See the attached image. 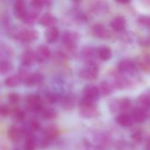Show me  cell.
Masks as SVG:
<instances>
[{
	"label": "cell",
	"instance_id": "obj_39",
	"mask_svg": "<svg viewBox=\"0 0 150 150\" xmlns=\"http://www.w3.org/2000/svg\"><path fill=\"white\" fill-rule=\"evenodd\" d=\"M14 150H19V149H14Z\"/></svg>",
	"mask_w": 150,
	"mask_h": 150
},
{
	"label": "cell",
	"instance_id": "obj_3",
	"mask_svg": "<svg viewBox=\"0 0 150 150\" xmlns=\"http://www.w3.org/2000/svg\"><path fill=\"white\" fill-rule=\"evenodd\" d=\"M131 107V100L128 98L120 99H112L109 103V108L112 113L124 112Z\"/></svg>",
	"mask_w": 150,
	"mask_h": 150
},
{
	"label": "cell",
	"instance_id": "obj_24",
	"mask_svg": "<svg viewBox=\"0 0 150 150\" xmlns=\"http://www.w3.org/2000/svg\"><path fill=\"white\" fill-rule=\"evenodd\" d=\"M21 83H22V80H21V77L19 76V75L10 76L4 80V84L11 88L18 87Z\"/></svg>",
	"mask_w": 150,
	"mask_h": 150
},
{
	"label": "cell",
	"instance_id": "obj_21",
	"mask_svg": "<svg viewBox=\"0 0 150 150\" xmlns=\"http://www.w3.org/2000/svg\"><path fill=\"white\" fill-rule=\"evenodd\" d=\"M137 68L140 67L143 70H149L150 69V54L140 55L137 58V62H135Z\"/></svg>",
	"mask_w": 150,
	"mask_h": 150
},
{
	"label": "cell",
	"instance_id": "obj_31",
	"mask_svg": "<svg viewBox=\"0 0 150 150\" xmlns=\"http://www.w3.org/2000/svg\"><path fill=\"white\" fill-rule=\"evenodd\" d=\"M13 117L18 120V121H22V120H24V119H25V117H26V114H25V112L21 110V109H19V108H16L15 110H13Z\"/></svg>",
	"mask_w": 150,
	"mask_h": 150
},
{
	"label": "cell",
	"instance_id": "obj_29",
	"mask_svg": "<svg viewBox=\"0 0 150 150\" xmlns=\"http://www.w3.org/2000/svg\"><path fill=\"white\" fill-rule=\"evenodd\" d=\"M62 105L63 108L66 110H71L74 106V99L71 97H65L62 99Z\"/></svg>",
	"mask_w": 150,
	"mask_h": 150
},
{
	"label": "cell",
	"instance_id": "obj_25",
	"mask_svg": "<svg viewBox=\"0 0 150 150\" xmlns=\"http://www.w3.org/2000/svg\"><path fill=\"white\" fill-rule=\"evenodd\" d=\"M13 65L11 62L7 61H0V75L5 76L12 72Z\"/></svg>",
	"mask_w": 150,
	"mask_h": 150
},
{
	"label": "cell",
	"instance_id": "obj_30",
	"mask_svg": "<svg viewBox=\"0 0 150 150\" xmlns=\"http://www.w3.org/2000/svg\"><path fill=\"white\" fill-rule=\"evenodd\" d=\"M138 23L142 25L143 27H146L150 29V16H141L138 18Z\"/></svg>",
	"mask_w": 150,
	"mask_h": 150
},
{
	"label": "cell",
	"instance_id": "obj_1",
	"mask_svg": "<svg viewBox=\"0 0 150 150\" xmlns=\"http://www.w3.org/2000/svg\"><path fill=\"white\" fill-rule=\"evenodd\" d=\"M80 114L84 118H93L98 114V110L95 103L82 98L79 103Z\"/></svg>",
	"mask_w": 150,
	"mask_h": 150
},
{
	"label": "cell",
	"instance_id": "obj_7",
	"mask_svg": "<svg viewBox=\"0 0 150 150\" xmlns=\"http://www.w3.org/2000/svg\"><path fill=\"white\" fill-rule=\"evenodd\" d=\"M26 104L30 109L34 111L41 112L43 109V98L39 95L32 94L27 96L26 98Z\"/></svg>",
	"mask_w": 150,
	"mask_h": 150
},
{
	"label": "cell",
	"instance_id": "obj_2",
	"mask_svg": "<svg viewBox=\"0 0 150 150\" xmlns=\"http://www.w3.org/2000/svg\"><path fill=\"white\" fill-rule=\"evenodd\" d=\"M99 75V66L95 62H87L85 67L80 70V76L88 81L95 80Z\"/></svg>",
	"mask_w": 150,
	"mask_h": 150
},
{
	"label": "cell",
	"instance_id": "obj_4",
	"mask_svg": "<svg viewBox=\"0 0 150 150\" xmlns=\"http://www.w3.org/2000/svg\"><path fill=\"white\" fill-rule=\"evenodd\" d=\"M21 77L22 83H24L27 86H35L39 85L43 81V76L40 73H29L23 72L22 74H19Z\"/></svg>",
	"mask_w": 150,
	"mask_h": 150
},
{
	"label": "cell",
	"instance_id": "obj_12",
	"mask_svg": "<svg viewBox=\"0 0 150 150\" xmlns=\"http://www.w3.org/2000/svg\"><path fill=\"white\" fill-rule=\"evenodd\" d=\"M93 35L99 39H108L111 37L110 31L102 24H95L92 27Z\"/></svg>",
	"mask_w": 150,
	"mask_h": 150
},
{
	"label": "cell",
	"instance_id": "obj_18",
	"mask_svg": "<svg viewBox=\"0 0 150 150\" xmlns=\"http://www.w3.org/2000/svg\"><path fill=\"white\" fill-rule=\"evenodd\" d=\"M59 37V30L57 26L48 27L45 31V38L48 42L55 43Z\"/></svg>",
	"mask_w": 150,
	"mask_h": 150
},
{
	"label": "cell",
	"instance_id": "obj_15",
	"mask_svg": "<svg viewBox=\"0 0 150 150\" xmlns=\"http://www.w3.org/2000/svg\"><path fill=\"white\" fill-rule=\"evenodd\" d=\"M111 28L116 32H122L125 30L126 26V19L123 16H117L115 17L111 22Z\"/></svg>",
	"mask_w": 150,
	"mask_h": 150
},
{
	"label": "cell",
	"instance_id": "obj_38",
	"mask_svg": "<svg viewBox=\"0 0 150 150\" xmlns=\"http://www.w3.org/2000/svg\"><path fill=\"white\" fill-rule=\"evenodd\" d=\"M90 150H103V148L99 147V146H94V147H91Z\"/></svg>",
	"mask_w": 150,
	"mask_h": 150
},
{
	"label": "cell",
	"instance_id": "obj_37",
	"mask_svg": "<svg viewBox=\"0 0 150 150\" xmlns=\"http://www.w3.org/2000/svg\"><path fill=\"white\" fill-rule=\"evenodd\" d=\"M146 150H150V137L147 140V142H146Z\"/></svg>",
	"mask_w": 150,
	"mask_h": 150
},
{
	"label": "cell",
	"instance_id": "obj_8",
	"mask_svg": "<svg viewBox=\"0 0 150 150\" xmlns=\"http://www.w3.org/2000/svg\"><path fill=\"white\" fill-rule=\"evenodd\" d=\"M38 37H39V33L32 29L22 30L17 33V38L23 42H30L35 40L38 39Z\"/></svg>",
	"mask_w": 150,
	"mask_h": 150
},
{
	"label": "cell",
	"instance_id": "obj_35",
	"mask_svg": "<svg viewBox=\"0 0 150 150\" xmlns=\"http://www.w3.org/2000/svg\"><path fill=\"white\" fill-rule=\"evenodd\" d=\"M11 112V108L7 105H0V115L1 116H8L10 113Z\"/></svg>",
	"mask_w": 150,
	"mask_h": 150
},
{
	"label": "cell",
	"instance_id": "obj_6",
	"mask_svg": "<svg viewBox=\"0 0 150 150\" xmlns=\"http://www.w3.org/2000/svg\"><path fill=\"white\" fill-rule=\"evenodd\" d=\"M82 93H83V98L89 100L91 102H94V103L98 101L100 98V96H101L98 87H96L95 85H93V84L85 86L82 91Z\"/></svg>",
	"mask_w": 150,
	"mask_h": 150
},
{
	"label": "cell",
	"instance_id": "obj_11",
	"mask_svg": "<svg viewBox=\"0 0 150 150\" xmlns=\"http://www.w3.org/2000/svg\"><path fill=\"white\" fill-rule=\"evenodd\" d=\"M34 53L35 62H44L45 60H47L50 56V48L47 46H45V45L38 46L36 50Z\"/></svg>",
	"mask_w": 150,
	"mask_h": 150
},
{
	"label": "cell",
	"instance_id": "obj_36",
	"mask_svg": "<svg viewBox=\"0 0 150 150\" xmlns=\"http://www.w3.org/2000/svg\"><path fill=\"white\" fill-rule=\"evenodd\" d=\"M40 124H39V122L38 121H36V120H34V121H33L32 123H31V129L33 130V131H38L39 129H40Z\"/></svg>",
	"mask_w": 150,
	"mask_h": 150
},
{
	"label": "cell",
	"instance_id": "obj_16",
	"mask_svg": "<svg viewBox=\"0 0 150 150\" xmlns=\"http://www.w3.org/2000/svg\"><path fill=\"white\" fill-rule=\"evenodd\" d=\"M130 115L133 119V121H135V122L140 123V124L145 122L147 118H148V112L138 108V107L133 109L132 113Z\"/></svg>",
	"mask_w": 150,
	"mask_h": 150
},
{
	"label": "cell",
	"instance_id": "obj_19",
	"mask_svg": "<svg viewBox=\"0 0 150 150\" xmlns=\"http://www.w3.org/2000/svg\"><path fill=\"white\" fill-rule=\"evenodd\" d=\"M117 122L118 125H120L121 127H131L133 123V119L131 117L130 114L128 113H120L118 117H117Z\"/></svg>",
	"mask_w": 150,
	"mask_h": 150
},
{
	"label": "cell",
	"instance_id": "obj_20",
	"mask_svg": "<svg viewBox=\"0 0 150 150\" xmlns=\"http://www.w3.org/2000/svg\"><path fill=\"white\" fill-rule=\"evenodd\" d=\"M12 55H13V51L10 46L2 45L0 47V61L10 62V60L12 58Z\"/></svg>",
	"mask_w": 150,
	"mask_h": 150
},
{
	"label": "cell",
	"instance_id": "obj_32",
	"mask_svg": "<svg viewBox=\"0 0 150 150\" xmlns=\"http://www.w3.org/2000/svg\"><path fill=\"white\" fill-rule=\"evenodd\" d=\"M8 100L12 105H17L20 101V96L16 92H11L8 95Z\"/></svg>",
	"mask_w": 150,
	"mask_h": 150
},
{
	"label": "cell",
	"instance_id": "obj_33",
	"mask_svg": "<svg viewBox=\"0 0 150 150\" xmlns=\"http://www.w3.org/2000/svg\"><path fill=\"white\" fill-rule=\"evenodd\" d=\"M131 138L133 140V142L140 143L143 140V134L141 130H136L135 132L133 133V134L131 135Z\"/></svg>",
	"mask_w": 150,
	"mask_h": 150
},
{
	"label": "cell",
	"instance_id": "obj_14",
	"mask_svg": "<svg viewBox=\"0 0 150 150\" xmlns=\"http://www.w3.org/2000/svg\"><path fill=\"white\" fill-rule=\"evenodd\" d=\"M137 107L145 111L149 112L150 110V91L145 92L141 94L137 99Z\"/></svg>",
	"mask_w": 150,
	"mask_h": 150
},
{
	"label": "cell",
	"instance_id": "obj_5",
	"mask_svg": "<svg viewBox=\"0 0 150 150\" xmlns=\"http://www.w3.org/2000/svg\"><path fill=\"white\" fill-rule=\"evenodd\" d=\"M118 71L122 75H134L137 72V65L131 59H124L119 62L118 66Z\"/></svg>",
	"mask_w": 150,
	"mask_h": 150
},
{
	"label": "cell",
	"instance_id": "obj_28",
	"mask_svg": "<svg viewBox=\"0 0 150 150\" xmlns=\"http://www.w3.org/2000/svg\"><path fill=\"white\" fill-rule=\"evenodd\" d=\"M95 54V50L91 47H87L82 50V56L87 60V62H95L93 60V56Z\"/></svg>",
	"mask_w": 150,
	"mask_h": 150
},
{
	"label": "cell",
	"instance_id": "obj_10",
	"mask_svg": "<svg viewBox=\"0 0 150 150\" xmlns=\"http://www.w3.org/2000/svg\"><path fill=\"white\" fill-rule=\"evenodd\" d=\"M27 9L26 3L22 0H18L13 4V14L19 19H23L27 15Z\"/></svg>",
	"mask_w": 150,
	"mask_h": 150
},
{
	"label": "cell",
	"instance_id": "obj_23",
	"mask_svg": "<svg viewBox=\"0 0 150 150\" xmlns=\"http://www.w3.org/2000/svg\"><path fill=\"white\" fill-rule=\"evenodd\" d=\"M113 84L108 81H103L100 83V86L98 87V90H99V92H100V95H103L104 97L106 96H109L112 93L113 91Z\"/></svg>",
	"mask_w": 150,
	"mask_h": 150
},
{
	"label": "cell",
	"instance_id": "obj_34",
	"mask_svg": "<svg viewBox=\"0 0 150 150\" xmlns=\"http://www.w3.org/2000/svg\"><path fill=\"white\" fill-rule=\"evenodd\" d=\"M44 99L47 101V102H49V103H51V104H53V103H56L57 101V94H55V93H53V92H49V93H47L46 95H45V98H44Z\"/></svg>",
	"mask_w": 150,
	"mask_h": 150
},
{
	"label": "cell",
	"instance_id": "obj_26",
	"mask_svg": "<svg viewBox=\"0 0 150 150\" xmlns=\"http://www.w3.org/2000/svg\"><path fill=\"white\" fill-rule=\"evenodd\" d=\"M36 149V142L33 135L27 134L24 145V150H35Z\"/></svg>",
	"mask_w": 150,
	"mask_h": 150
},
{
	"label": "cell",
	"instance_id": "obj_22",
	"mask_svg": "<svg viewBox=\"0 0 150 150\" xmlns=\"http://www.w3.org/2000/svg\"><path fill=\"white\" fill-rule=\"evenodd\" d=\"M97 55L102 61H109L112 57V51L107 46H101L97 49Z\"/></svg>",
	"mask_w": 150,
	"mask_h": 150
},
{
	"label": "cell",
	"instance_id": "obj_9",
	"mask_svg": "<svg viewBox=\"0 0 150 150\" xmlns=\"http://www.w3.org/2000/svg\"><path fill=\"white\" fill-rule=\"evenodd\" d=\"M7 136L11 142L17 143V142H19L22 137L24 136V131L19 127L13 125L9 127L7 131Z\"/></svg>",
	"mask_w": 150,
	"mask_h": 150
},
{
	"label": "cell",
	"instance_id": "obj_17",
	"mask_svg": "<svg viewBox=\"0 0 150 150\" xmlns=\"http://www.w3.org/2000/svg\"><path fill=\"white\" fill-rule=\"evenodd\" d=\"M20 61L23 66L28 67L32 65L35 62V57H34V53L32 50H25L20 56Z\"/></svg>",
	"mask_w": 150,
	"mask_h": 150
},
{
	"label": "cell",
	"instance_id": "obj_27",
	"mask_svg": "<svg viewBox=\"0 0 150 150\" xmlns=\"http://www.w3.org/2000/svg\"><path fill=\"white\" fill-rule=\"evenodd\" d=\"M42 112V116L46 119V120H52L55 119L57 115V111L53 108H47V109H42L41 111Z\"/></svg>",
	"mask_w": 150,
	"mask_h": 150
},
{
	"label": "cell",
	"instance_id": "obj_13",
	"mask_svg": "<svg viewBox=\"0 0 150 150\" xmlns=\"http://www.w3.org/2000/svg\"><path fill=\"white\" fill-rule=\"evenodd\" d=\"M38 22H39L40 25H42L43 26L51 27V26H55V25L57 22V18L53 14L49 13V12H46V13H43L39 18Z\"/></svg>",
	"mask_w": 150,
	"mask_h": 150
}]
</instances>
